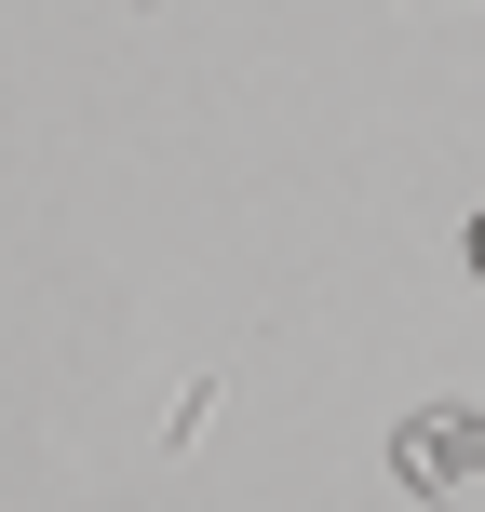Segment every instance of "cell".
I'll return each mask as SVG.
<instances>
[{"label": "cell", "mask_w": 485, "mask_h": 512, "mask_svg": "<svg viewBox=\"0 0 485 512\" xmlns=\"http://www.w3.org/2000/svg\"><path fill=\"white\" fill-rule=\"evenodd\" d=\"M391 472H405L418 499H459L472 472H485V418L472 405H418L405 432H391Z\"/></svg>", "instance_id": "cell-1"}, {"label": "cell", "mask_w": 485, "mask_h": 512, "mask_svg": "<svg viewBox=\"0 0 485 512\" xmlns=\"http://www.w3.org/2000/svg\"><path fill=\"white\" fill-rule=\"evenodd\" d=\"M472 270H485V216H472Z\"/></svg>", "instance_id": "cell-2"}]
</instances>
